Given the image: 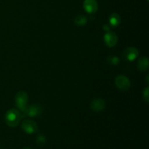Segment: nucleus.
<instances>
[{"instance_id": "f257e3e1", "label": "nucleus", "mask_w": 149, "mask_h": 149, "mask_svg": "<svg viewBox=\"0 0 149 149\" xmlns=\"http://www.w3.org/2000/svg\"><path fill=\"white\" fill-rule=\"evenodd\" d=\"M21 113L15 109H9L4 115V121L10 127H17L21 121Z\"/></svg>"}, {"instance_id": "f03ea898", "label": "nucleus", "mask_w": 149, "mask_h": 149, "mask_svg": "<svg viewBox=\"0 0 149 149\" xmlns=\"http://www.w3.org/2000/svg\"><path fill=\"white\" fill-rule=\"evenodd\" d=\"M15 102L17 109L21 111L25 112L28 106V102H29V95H28L27 93L23 90L17 92V94L15 95Z\"/></svg>"}, {"instance_id": "7ed1b4c3", "label": "nucleus", "mask_w": 149, "mask_h": 149, "mask_svg": "<svg viewBox=\"0 0 149 149\" xmlns=\"http://www.w3.org/2000/svg\"><path fill=\"white\" fill-rule=\"evenodd\" d=\"M116 87L122 91H127L131 87V83L129 78L125 75H119L114 80Z\"/></svg>"}, {"instance_id": "20e7f679", "label": "nucleus", "mask_w": 149, "mask_h": 149, "mask_svg": "<svg viewBox=\"0 0 149 149\" xmlns=\"http://www.w3.org/2000/svg\"><path fill=\"white\" fill-rule=\"evenodd\" d=\"M21 128L26 133L31 135L38 132V125L36 122L32 119H26L21 123Z\"/></svg>"}, {"instance_id": "39448f33", "label": "nucleus", "mask_w": 149, "mask_h": 149, "mask_svg": "<svg viewBox=\"0 0 149 149\" xmlns=\"http://www.w3.org/2000/svg\"><path fill=\"white\" fill-rule=\"evenodd\" d=\"M138 56H139V51L135 47H130L126 48L123 52L124 59L129 62L135 61L138 58Z\"/></svg>"}, {"instance_id": "423d86ee", "label": "nucleus", "mask_w": 149, "mask_h": 149, "mask_svg": "<svg viewBox=\"0 0 149 149\" xmlns=\"http://www.w3.org/2000/svg\"><path fill=\"white\" fill-rule=\"evenodd\" d=\"M103 41L109 47H113L118 42V36L115 32L107 31L103 36Z\"/></svg>"}, {"instance_id": "0eeeda50", "label": "nucleus", "mask_w": 149, "mask_h": 149, "mask_svg": "<svg viewBox=\"0 0 149 149\" xmlns=\"http://www.w3.org/2000/svg\"><path fill=\"white\" fill-rule=\"evenodd\" d=\"M42 109L40 105L33 104L30 106H27L24 113H26V115L29 117L35 118L40 116L42 114Z\"/></svg>"}, {"instance_id": "6e6552de", "label": "nucleus", "mask_w": 149, "mask_h": 149, "mask_svg": "<svg viewBox=\"0 0 149 149\" xmlns=\"http://www.w3.org/2000/svg\"><path fill=\"white\" fill-rule=\"evenodd\" d=\"M83 7L88 14H94L97 11L98 4L96 0H84Z\"/></svg>"}, {"instance_id": "1a4fd4ad", "label": "nucleus", "mask_w": 149, "mask_h": 149, "mask_svg": "<svg viewBox=\"0 0 149 149\" xmlns=\"http://www.w3.org/2000/svg\"><path fill=\"white\" fill-rule=\"evenodd\" d=\"M90 109L95 112L102 111L106 108V102L102 98H95L90 103Z\"/></svg>"}, {"instance_id": "9d476101", "label": "nucleus", "mask_w": 149, "mask_h": 149, "mask_svg": "<svg viewBox=\"0 0 149 149\" xmlns=\"http://www.w3.org/2000/svg\"><path fill=\"white\" fill-rule=\"evenodd\" d=\"M149 61L146 56L142 57L139 58L137 63V67L138 69L141 71H146L148 69Z\"/></svg>"}, {"instance_id": "9b49d317", "label": "nucleus", "mask_w": 149, "mask_h": 149, "mask_svg": "<svg viewBox=\"0 0 149 149\" xmlns=\"http://www.w3.org/2000/svg\"><path fill=\"white\" fill-rule=\"evenodd\" d=\"M109 24L111 27H117L121 23V17L118 13H113L109 16Z\"/></svg>"}, {"instance_id": "f8f14e48", "label": "nucleus", "mask_w": 149, "mask_h": 149, "mask_svg": "<svg viewBox=\"0 0 149 149\" xmlns=\"http://www.w3.org/2000/svg\"><path fill=\"white\" fill-rule=\"evenodd\" d=\"M87 20H88V19H87V17L85 15H77L74 18V22L77 26H83L85 24H87Z\"/></svg>"}, {"instance_id": "ddd939ff", "label": "nucleus", "mask_w": 149, "mask_h": 149, "mask_svg": "<svg viewBox=\"0 0 149 149\" xmlns=\"http://www.w3.org/2000/svg\"><path fill=\"white\" fill-rule=\"evenodd\" d=\"M107 62L108 63L110 64V65H117V64H119V59L117 56H116V55H110V56H108Z\"/></svg>"}, {"instance_id": "4468645a", "label": "nucleus", "mask_w": 149, "mask_h": 149, "mask_svg": "<svg viewBox=\"0 0 149 149\" xmlns=\"http://www.w3.org/2000/svg\"><path fill=\"white\" fill-rule=\"evenodd\" d=\"M47 139L45 138V136L42 134H39L37 137H36V143L37 144V146H43L46 144Z\"/></svg>"}, {"instance_id": "2eb2a0df", "label": "nucleus", "mask_w": 149, "mask_h": 149, "mask_svg": "<svg viewBox=\"0 0 149 149\" xmlns=\"http://www.w3.org/2000/svg\"><path fill=\"white\" fill-rule=\"evenodd\" d=\"M149 88L148 87H146L145 90H143V100H145L146 103H148L149 101Z\"/></svg>"}, {"instance_id": "dca6fc26", "label": "nucleus", "mask_w": 149, "mask_h": 149, "mask_svg": "<svg viewBox=\"0 0 149 149\" xmlns=\"http://www.w3.org/2000/svg\"><path fill=\"white\" fill-rule=\"evenodd\" d=\"M23 149H32V148H31L30 147H25V148H23Z\"/></svg>"}, {"instance_id": "f3484780", "label": "nucleus", "mask_w": 149, "mask_h": 149, "mask_svg": "<svg viewBox=\"0 0 149 149\" xmlns=\"http://www.w3.org/2000/svg\"><path fill=\"white\" fill-rule=\"evenodd\" d=\"M147 1H148V0H147Z\"/></svg>"}]
</instances>
